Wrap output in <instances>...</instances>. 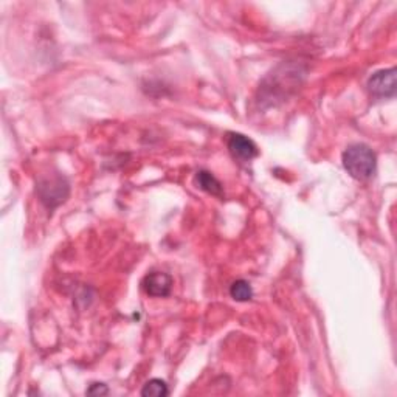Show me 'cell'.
Listing matches in <instances>:
<instances>
[{"label":"cell","instance_id":"9","mask_svg":"<svg viewBox=\"0 0 397 397\" xmlns=\"http://www.w3.org/2000/svg\"><path fill=\"white\" fill-rule=\"evenodd\" d=\"M108 393H109V388L104 384H92L87 390L88 396H106Z\"/></svg>","mask_w":397,"mask_h":397},{"label":"cell","instance_id":"3","mask_svg":"<svg viewBox=\"0 0 397 397\" xmlns=\"http://www.w3.org/2000/svg\"><path fill=\"white\" fill-rule=\"evenodd\" d=\"M369 92L380 98L396 95V69H386L376 71L368 81Z\"/></svg>","mask_w":397,"mask_h":397},{"label":"cell","instance_id":"5","mask_svg":"<svg viewBox=\"0 0 397 397\" xmlns=\"http://www.w3.org/2000/svg\"><path fill=\"white\" fill-rule=\"evenodd\" d=\"M173 287V278L168 273L163 272H152L146 275L143 280V289L149 297H168L171 294Z\"/></svg>","mask_w":397,"mask_h":397},{"label":"cell","instance_id":"2","mask_svg":"<svg viewBox=\"0 0 397 397\" xmlns=\"http://www.w3.org/2000/svg\"><path fill=\"white\" fill-rule=\"evenodd\" d=\"M69 183L61 176L45 177V179L38 183V194L39 199L47 208H56L58 205L64 204L69 197Z\"/></svg>","mask_w":397,"mask_h":397},{"label":"cell","instance_id":"1","mask_svg":"<svg viewBox=\"0 0 397 397\" xmlns=\"http://www.w3.org/2000/svg\"><path fill=\"white\" fill-rule=\"evenodd\" d=\"M343 166L354 179L367 180L376 171V154L367 144H351L343 152Z\"/></svg>","mask_w":397,"mask_h":397},{"label":"cell","instance_id":"7","mask_svg":"<svg viewBox=\"0 0 397 397\" xmlns=\"http://www.w3.org/2000/svg\"><path fill=\"white\" fill-rule=\"evenodd\" d=\"M230 295L233 299H236V301L246 303L253 298V289L246 280H238L231 284Z\"/></svg>","mask_w":397,"mask_h":397},{"label":"cell","instance_id":"4","mask_svg":"<svg viewBox=\"0 0 397 397\" xmlns=\"http://www.w3.org/2000/svg\"><path fill=\"white\" fill-rule=\"evenodd\" d=\"M229 149L231 152V156L241 161L252 160L259 154L256 143L242 134H230Z\"/></svg>","mask_w":397,"mask_h":397},{"label":"cell","instance_id":"8","mask_svg":"<svg viewBox=\"0 0 397 397\" xmlns=\"http://www.w3.org/2000/svg\"><path fill=\"white\" fill-rule=\"evenodd\" d=\"M169 394L168 385L165 380L161 379H152L149 382H146L142 390V396L144 397H165Z\"/></svg>","mask_w":397,"mask_h":397},{"label":"cell","instance_id":"6","mask_svg":"<svg viewBox=\"0 0 397 397\" xmlns=\"http://www.w3.org/2000/svg\"><path fill=\"white\" fill-rule=\"evenodd\" d=\"M196 182L199 185V188L207 191L208 194H213V196H222V185L212 173L199 171L196 176Z\"/></svg>","mask_w":397,"mask_h":397}]
</instances>
